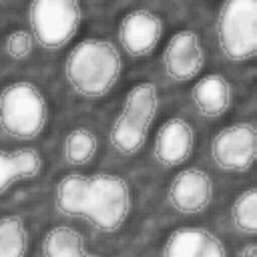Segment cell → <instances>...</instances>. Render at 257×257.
Instances as JSON below:
<instances>
[{"label":"cell","mask_w":257,"mask_h":257,"mask_svg":"<svg viewBox=\"0 0 257 257\" xmlns=\"http://www.w3.org/2000/svg\"><path fill=\"white\" fill-rule=\"evenodd\" d=\"M54 207L100 233H116L131 217L133 189L116 173H66L54 185Z\"/></svg>","instance_id":"obj_1"},{"label":"cell","mask_w":257,"mask_h":257,"mask_svg":"<svg viewBox=\"0 0 257 257\" xmlns=\"http://www.w3.org/2000/svg\"><path fill=\"white\" fill-rule=\"evenodd\" d=\"M62 72L76 96L98 100L116 86L122 74V56L108 38L88 36L68 50Z\"/></svg>","instance_id":"obj_2"},{"label":"cell","mask_w":257,"mask_h":257,"mask_svg":"<svg viewBox=\"0 0 257 257\" xmlns=\"http://www.w3.org/2000/svg\"><path fill=\"white\" fill-rule=\"evenodd\" d=\"M161 108L159 86L151 80L133 84L120 104L118 114L110 124V145L122 157H133L145 147L157 112Z\"/></svg>","instance_id":"obj_3"},{"label":"cell","mask_w":257,"mask_h":257,"mask_svg":"<svg viewBox=\"0 0 257 257\" xmlns=\"http://www.w3.org/2000/svg\"><path fill=\"white\" fill-rule=\"evenodd\" d=\"M50 118L42 88L26 78L12 80L0 88V131L14 141L38 139Z\"/></svg>","instance_id":"obj_4"},{"label":"cell","mask_w":257,"mask_h":257,"mask_svg":"<svg viewBox=\"0 0 257 257\" xmlns=\"http://www.w3.org/2000/svg\"><path fill=\"white\" fill-rule=\"evenodd\" d=\"M221 54L231 62H249L257 54V2H223L215 20Z\"/></svg>","instance_id":"obj_5"},{"label":"cell","mask_w":257,"mask_h":257,"mask_svg":"<svg viewBox=\"0 0 257 257\" xmlns=\"http://www.w3.org/2000/svg\"><path fill=\"white\" fill-rule=\"evenodd\" d=\"M82 6L74 0H36L28 6L34 42L44 50H60L72 42L82 24Z\"/></svg>","instance_id":"obj_6"},{"label":"cell","mask_w":257,"mask_h":257,"mask_svg":"<svg viewBox=\"0 0 257 257\" xmlns=\"http://www.w3.org/2000/svg\"><path fill=\"white\" fill-rule=\"evenodd\" d=\"M213 163L225 173H247L257 155V133L251 120L227 124L215 133L209 145Z\"/></svg>","instance_id":"obj_7"},{"label":"cell","mask_w":257,"mask_h":257,"mask_svg":"<svg viewBox=\"0 0 257 257\" xmlns=\"http://www.w3.org/2000/svg\"><path fill=\"white\" fill-rule=\"evenodd\" d=\"M163 70L171 82H191L197 80L207 64V52L197 30L181 28L171 34L163 48Z\"/></svg>","instance_id":"obj_8"},{"label":"cell","mask_w":257,"mask_h":257,"mask_svg":"<svg viewBox=\"0 0 257 257\" xmlns=\"http://www.w3.org/2000/svg\"><path fill=\"white\" fill-rule=\"evenodd\" d=\"M215 195V183L211 175L201 167H183L179 169L167 187L169 205L185 217L205 213Z\"/></svg>","instance_id":"obj_9"},{"label":"cell","mask_w":257,"mask_h":257,"mask_svg":"<svg viewBox=\"0 0 257 257\" xmlns=\"http://www.w3.org/2000/svg\"><path fill=\"white\" fill-rule=\"evenodd\" d=\"M163 36H165V20L161 14L149 8L128 10L116 26L118 44L131 58H145L153 54L161 44Z\"/></svg>","instance_id":"obj_10"},{"label":"cell","mask_w":257,"mask_h":257,"mask_svg":"<svg viewBox=\"0 0 257 257\" xmlns=\"http://www.w3.org/2000/svg\"><path fill=\"white\" fill-rule=\"evenodd\" d=\"M197 135L193 124L183 116H169L155 133L153 159L165 169L183 167L195 153Z\"/></svg>","instance_id":"obj_11"},{"label":"cell","mask_w":257,"mask_h":257,"mask_svg":"<svg viewBox=\"0 0 257 257\" xmlns=\"http://www.w3.org/2000/svg\"><path fill=\"white\" fill-rule=\"evenodd\" d=\"M161 257H229V251L223 239L211 229L185 225L167 235Z\"/></svg>","instance_id":"obj_12"},{"label":"cell","mask_w":257,"mask_h":257,"mask_svg":"<svg viewBox=\"0 0 257 257\" xmlns=\"http://www.w3.org/2000/svg\"><path fill=\"white\" fill-rule=\"evenodd\" d=\"M191 100L197 112L205 118H221L227 114L233 102V86L221 72L201 74L191 88Z\"/></svg>","instance_id":"obj_13"},{"label":"cell","mask_w":257,"mask_h":257,"mask_svg":"<svg viewBox=\"0 0 257 257\" xmlns=\"http://www.w3.org/2000/svg\"><path fill=\"white\" fill-rule=\"evenodd\" d=\"M44 169V159L34 147H18L14 151L0 149V195L16 183L36 179Z\"/></svg>","instance_id":"obj_14"},{"label":"cell","mask_w":257,"mask_h":257,"mask_svg":"<svg viewBox=\"0 0 257 257\" xmlns=\"http://www.w3.org/2000/svg\"><path fill=\"white\" fill-rule=\"evenodd\" d=\"M98 135L88 126H74L62 139V157L70 167H86L98 155Z\"/></svg>","instance_id":"obj_15"},{"label":"cell","mask_w":257,"mask_h":257,"mask_svg":"<svg viewBox=\"0 0 257 257\" xmlns=\"http://www.w3.org/2000/svg\"><path fill=\"white\" fill-rule=\"evenodd\" d=\"M30 249V231L26 221L8 213L0 217V257H26Z\"/></svg>","instance_id":"obj_16"},{"label":"cell","mask_w":257,"mask_h":257,"mask_svg":"<svg viewBox=\"0 0 257 257\" xmlns=\"http://www.w3.org/2000/svg\"><path fill=\"white\" fill-rule=\"evenodd\" d=\"M84 249L86 245L82 233L70 225H54L42 239L44 257H76Z\"/></svg>","instance_id":"obj_17"},{"label":"cell","mask_w":257,"mask_h":257,"mask_svg":"<svg viewBox=\"0 0 257 257\" xmlns=\"http://www.w3.org/2000/svg\"><path fill=\"white\" fill-rule=\"evenodd\" d=\"M229 217L237 233L247 235V237H253L257 233V191L255 187H247L235 197Z\"/></svg>","instance_id":"obj_18"},{"label":"cell","mask_w":257,"mask_h":257,"mask_svg":"<svg viewBox=\"0 0 257 257\" xmlns=\"http://www.w3.org/2000/svg\"><path fill=\"white\" fill-rule=\"evenodd\" d=\"M34 36L30 30L26 28H14L6 34L4 38V52L12 58V60H24L32 54L34 50Z\"/></svg>","instance_id":"obj_19"},{"label":"cell","mask_w":257,"mask_h":257,"mask_svg":"<svg viewBox=\"0 0 257 257\" xmlns=\"http://www.w3.org/2000/svg\"><path fill=\"white\" fill-rule=\"evenodd\" d=\"M239 257H257V247H255V243L249 241L247 245H243L241 251H239Z\"/></svg>","instance_id":"obj_20"},{"label":"cell","mask_w":257,"mask_h":257,"mask_svg":"<svg viewBox=\"0 0 257 257\" xmlns=\"http://www.w3.org/2000/svg\"><path fill=\"white\" fill-rule=\"evenodd\" d=\"M76 257H100V255H98V253H90L88 249H84V251H82V253H78Z\"/></svg>","instance_id":"obj_21"}]
</instances>
